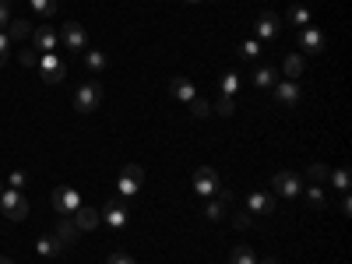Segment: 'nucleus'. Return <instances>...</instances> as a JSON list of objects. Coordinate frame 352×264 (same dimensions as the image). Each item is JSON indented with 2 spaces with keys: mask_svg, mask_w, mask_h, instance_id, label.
Listing matches in <instances>:
<instances>
[{
  "mask_svg": "<svg viewBox=\"0 0 352 264\" xmlns=\"http://www.w3.org/2000/svg\"><path fill=\"white\" fill-rule=\"evenodd\" d=\"M272 212H275V201L268 190H254L247 197V215H272Z\"/></svg>",
  "mask_w": 352,
  "mask_h": 264,
  "instance_id": "nucleus-12",
  "label": "nucleus"
},
{
  "mask_svg": "<svg viewBox=\"0 0 352 264\" xmlns=\"http://www.w3.org/2000/svg\"><path fill=\"white\" fill-rule=\"evenodd\" d=\"M0 212H4V219H11V222H21V219H28V201L21 197V190H0Z\"/></svg>",
  "mask_w": 352,
  "mask_h": 264,
  "instance_id": "nucleus-2",
  "label": "nucleus"
},
{
  "mask_svg": "<svg viewBox=\"0 0 352 264\" xmlns=\"http://www.w3.org/2000/svg\"><path fill=\"white\" fill-rule=\"evenodd\" d=\"M85 67H88V74H102L106 71V53L102 50H85Z\"/></svg>",
  "mask_w": 352,
  "mask_h": 264,
  "instance_id": "nucleus-19",
  "label": "nucleus"
},
{
  "mask_svg": "<svg viewBox=\"0 0 352 264\" xmlns=\"http://www.w3.org/2000/svg\"><path fill=\"white\" fill-rule=\"evenodd\" d=\"M272 190L278 194V197H300L303 194V180H300V173H292V169H282V173H275L272 176Z\"/></svg>",
  "mask_w": 352,
  "mask_h": 264,
  "instance_id": "nucleus-4",
  "label": "nucleus"
},
{
  "mask_svg": "<svg viewBox=\"0 0 352 264\" xmlns=\"http://www.w3.org/2000/svg\"><path fill=\"white\" fill-rule=\"evenodd\" d=\"M60 43H64L67 50H88V36H85V28H81L78 21H64Z\"/></svg>",
  "mask_w": 352,
  "mask_h": 264,
  "instance_id": "nucleus-10",
  "label": "nucleus"
},
{
  "mask_svg": "<svg viewBox=\"0 0 352 264\" xmlns=\"http://www.w3.org/2000/svg\"><path fill=\"white\" fill-rule=\"evenodd\" d=\"M8 184H11V190H21V187L28 184V176H25L21 169H14V173H11V180H8Z\"/></svg>",
  "mask_w": 352,
  "mask_h": 264,
  "instance_id": "nucleus-34",
  "label": "nucleus"
},
{
  "mask_svg": "<svg viewBox=\"0 0 352 264\" xmlns=\"http://www.w3.org/2000/svg\"><path fill=\"white\" fill-rule=\"evenodd\" d=\"M219 88H222V96H236L240 92V74H222V81H219Z\"/></svg>",
  "mask_w": 352,
  "mask_h": 264,
  "instance_id": "nucleus-25",
  "label": "nucleus"
},
{
  "mask_svg": "<svg viewBox=\"0 0 352 264\" xmlns=\"http://www.w3.org/2000/svg\"><path fill=\"white\" fill-rule=\"evenodd\" d=\"M36 250H39V257H56L64 250V240L60 236H43L39 243H36Z\"/></svg>",
  "mask_w": 352,
  "mask_h": 264,
  "instance_id": "nucleus-20",
  "label": "nucleus"
},
{
  "mask_svg": "<svg viewBox=\"0 0 352 264\" xmlns=\"http://www.w3.org/2000/svg\"><path fill=\"white\" fill-rule=\"evenodd\" d=\"M14 14H11V0H0V32L8 28V21H11Z\"/></svg>",
  "mask_w": 352,
  "mask_h": 264,
  "instance_id": "nucleus-32",
  "label": "nucleus"
},
{
  "mask_svg": "<svg viewBox=\"0 0 352 264\" xmlns=\"http://www.w3.org/2000/svg\"><path fill=\"white\" fill-rule=\"evenodd\" d=\"M257 264H278V261H257Z\"/></svg>",
  "mask_w": 352,
  "mask_h": 264,
  "instance_id": "nucleus-39",
  "label": "nucleus"
},
{
  "mask_svg": "<svg viewBox=\"0 0 352 264\" xmlns=\"http://www.w3.org/2000/svg\"><path fill=\"white\" fill-rule=\"evenodd\" d=\"M300 50H303V53H320V50H324V32H320V28H314V25L300 28Z\"/></svg>",
  "mask_w": 352,
  "mask_h": 264,
  "instance_id": "nucleus-13",
  "label": "nucleus"
},
{
  "mask_svg": "<svg viewBox=\"0 0 352 264\" xmlns=\"http://www.w3.org/2000/svg\"><path fill=\"white\" fill-rule=\"evenodd\" d=\"M106 264H134V257L131 254H124V250H116V254H109V261Z\"/></svg>",
  "mask_w": 352,
  "mask_h": 264,
  "instance_id": "nucleus-35",
  "label": "nucleus"
},
{
  "mask_svg": "<svg viewBox=\"0 0 352 264\" xmlns=\"http://www.w3.org/2000/svg\"><path fill=\"white\" fill-rule=\"evenodd\" d=\"M275 99H278V106H300L303 102V88H300V81H275Z\"/></svg>",
  "mask_w": 352,
  "mask_h": 264,
  "instance_id": "nucleus-8",
  "label": "nucleus"
},
{
  "mask_svg": "<svg viewBox=\"0 0 352 264\" xmlns=\"http://www.w3.org/2000/svg\"><path fill=\"white\" fill-rule=\"evenodd\" d=\"M282 71H285L289 81L303 78V56H300V53H289V56H285V64H282Z\"/></svg>",
  "mask_w": 352,
  "mask_h": 264,
  "instance_id": "nucleus-21",
  "label": "nucleus"
},
{
  "mask_svg": "<svg viewBox=\"0 0 352 264\" xmlns=\"http://www.w3.org/2000/svg\"><path fill=\"white\" fill-rule=\"evenodd\" d=\"M328 173H331L328 166H320V162H314V166H310V180H314V184H320V180H328Z\"/></svg>",
  "mask_w": 352,
  "mask_h": 264,
  "instance_id": "nucleus-30",
  "label": "nucleus"
},
{
  "mask_svg": "<svg viewBox=\"0 0 352 264\" xmlns=\"http://www.w3.org/2000/svg\"><path fill=\"white\" fill-rule=\"evenodd\" d=\"M229 264H257V254L250 247H236V250H232V257H229Z\"/></svg>",
  "mask_w": 352,
  "mask_h": 264,
  "instance_id": "nucleus-28",
  "label": "nucleus"
},
{
  "mask_svg": "<svg viewBox=\"0 0 352 264\" xmlns=\"http://www.w3.org/2000/svg\"><path fill=\"white\" fill-rule=\"evenodd\" d=\"M232 226H236V229H250V226H254V215H247V212H240L236 219H232Z\"/></svg>",
  "mask_w": 352,
  "mask_h": 264,
  "instance_id": "nucleus-37",
  "label": "nucleus"
},
{
  "mask_svg": "<svg viewBox=\"0 0 352 264\" xmlns=\"http://www.w3.org/2000/svg\"><path fill=\"white\" fill-rule=\"evenodd\" d=\"M226 212H229V190H219L208 204H204V215H208L212 222H219V219H226Z\"/></svg>",
  "mask_w": 352,
  "mask_h": 264,
  "instance_id": "nucleus-16",
  "label": "nucleus"
},
{
  "mask_svg": "<svg viewBox=\"0 0 352 264\" xmlns=\"http://www.w3.org/2000/svg\"><path fill=\"white\" fill-rule=\"evenodd\" d=\"M99 106H102V85H99V81L78 85V92H74V109H78V113H96Z\"/></svg>",
  "mask_w": 352,
  "mask_h": 264,
  "instance_id": "nucleus-1",
  "label": "nucleus"
},
{
  "mask_svg": "<svg viewBox=\"0 0 352 264\" xmlns=\"http://www.w3.org/2000/svg\"><path fill=\"white\" fill-rule=\"evenodd\" d=\"M78 208H81V197H78L74 187H56L53 190V212L60 215V219H71Z\"/></svg>",
  "mask_w": 352,
  "mask_h": 264,
  "instance_id": "nucleus-7",
  "label": "nucleus"
},
{
  "mask_svg": "<svg viewBox=\"0 0 352 264\" xmlns=\"http://www.w3.org/2000/svg\"><path fill=\"white\" fill-rule=\"evenodd\" d=\"M8 46H11L8 32H0V67H4V60H8Z\"/></svg>",
  "mask_w": 352,
  "mask_h": 264,
  "instance_id": "nucleus-38",
  "label": "nucleus"
},
{
  "mask_svg": "<svg viewBox=\"0 0 352 264\" xmlns=\"http://www.w3.org/2000/svg\"><path fill=\"white\" fill-rule=\"evenodd\" d=\"M4 32H8L11 43H25V39H32V21L28 18H11Z\"/></svg>",
  "mask_w": 352,
  "mask_h": 264,
  "instance_id": "nucleus-14",
  "label": "nucleus"
},
{
  "mask_svg": "<svg viewBox=\"0 0 352 264\" xmlns=\"http://www.w3.org/2000/svg\"><path fill=\"white\" fill-rule=\"evenodd\" d=\"M219 190H222L219 173H215L212 166H197V169H194V194H201V197H215Z\"/></svg>",
  "mask_w": 352,
  "mask_h": 264,
  "instance_id": "nucleus-6",
  "label": "nucleus"
},
{
  "mask_svg": "<svg viewBox=\"0 0 352 264\" xmlns=\"http://www.w3.org/2000/svg\"><path fill=\"white\" fill-rule=\"evenodd\" d=\"M232 109H236V102H232L229 96H222V99H219V113H222V116H232Z\"/></svg>",
  "mask_w": 352,
  "mask_h": 264,
  "instance_id": "nucleus-36",
  "label": "nucleus"
},
{
  "mask_svg": "<svg viewBox=\"0 0 352 264\" xmlns=\"http://www.w3.org/2000/svg\"><path fill=\"white\" fill-rule=\"evenodd\" d=\"M289 21L296 25V28H307V25H310V11L300 8V4H292V8H289Z\"/></svg>",
  "mask_w": 352,
  "mask_h": 264,
  "instance_id": "nucleus-26",
  "label": "nucleus"
},
{
  "mask_svg": "<svg viewBox=\"0 0 352 264\" xmlns=\"http://www.w3.org/2000/svg\"><path fill=\"white\" fill-rule=\"evenodd\" d=\"M173 96L180 99V102L197 99V92H194V81H190V78H173Z\"/></svg>",
  "mask_w": 352,
  "mask_h": 264,
  "instance_id": "nucleus-18",
  "label": "nucleus"
},
{
  "mask_svg": "<svg viewBox=\"0 0 352 264\" xmlns=\"http://www.w3.org/2000/svg\"><path fill=\"white\" fill-rule=\"evenodd\" d=\"M141 180H144V169L138 162H127L124 173H120V180H116V194H120L124 201H131L141 190Z\"/></svg>",
  "mask_w": 352,
  "mask_h": 264,
  "instance_id": "nucleus-3",
  "label": "nucleus"
},
{
  "mask_svg": "<svg viewBox=\"0 0 352 264\" xmlns=\"http://www.w3.org/2000/svg\"><path fill=\"white\" fill-rule=\"evenodd\" d=\"M187 106H190V113H194V116H208V113H212V106L204 102V99H190Z\"/></svg>",
  "mask_w": 352,
  "mask_h": 264,
  "instance_id": "nucleus-31",
  "label": "nucleus"
},
{
  "mask_svg": "<svg viewBox=\"0 0 352 264\" xmlns=\"http://www.w3.org/2000/svg\"><path fill=\"white\" fill-rule=\"evenodd\" d=\"M71 222H74V229H81V232H92L102 219H99V212H96V208H85V204H81V208L71 215Z\"/></svg>",
  "mask_w": 352,
  "mask_h": 264,
  "instance_id": "nucleus-15",
  "label": "nucleus"
},
{
  "mask_svg": "<svg viewBox=\"0 0 352 264\" xmlns=\"http://www.w3.org/2000/svg\"><path fill=\"white\" fill-rule=\"evenodd\" d=\"M0 264H11V261H8V257H0Z\"/></svg>",
  "mask_w": 352,
  "mask_h": 264,
  "instance_id": "nucleus-40",
  "label": "nucleus"
},
{
  "mask_svg": "<svg viewBox=\"0 0 352 264\" xmlns=\"http://www.w3.org/2000/svg\"><path fill=\"white\" fill-rule=\"evenodd\" d=\"M0 190H4V187H0Z\"/></svg>",
  "mask_w": 352,
  "mask_h": 264,
  "instance_id": "nucleus-42",
  "label": "nucleus"
},
{
  "mask_svg": "<svg viewBox=\"0 0 352 264\" xmlns=\"http://www.w3.org/2000/svg\"><path fill=\"white\" fill-rule=\"evenodd\" d=\"M36 71L43 74L46 85H60V81L67 78V64H64L56 53H39V67H36Z\"/></svg>",
  "mask_w": 352,
  "mask_h": 264,
  "instance_id": "nucleus-5",
  "label": "nucleus"
},
{
  "mask_svg": "<svg viewBox=\"0 0 352 264\" xmlns=\"http://www.w3.org/2000/svg\"><path fill=\"white\" fill-rule=\"evenodd\" d=\"M99 219H102V222H106L109 229H124L131 215H127V208H124V204H120V201H109V204H106V208L99 212Z\"/></svg>",
  "mask_w": 352,
  "mask_h": 264,
  "instance_id": "nucleus-11",
  "label": "nucleus"
},
{
  "mask_svg": "<svg viewBox=\"0 0 352 264\" xmlns=\"http://www.w3.org/2000/svg\"><path fill=\"white\" fill-rule=\"evenodd\" d=\"M328 180H331V187L335 190H342V194H349V184H352V173L342 166V169H331L328 173Z\"/></svg>",
  "mask_w": 352,
  "mask_h": 264,
  "instance_id": "nucleus-23",
  "label": "nucleus"
},
{
  "mask_svg": "<svg viewBox=\"0 0 352 264\" xmlns=\"http://www.w3.org/2000/svg\"><path fill=\"white\" fill-rule=\"evenodd\" d=\"M187 4H201V0H187Z\"/></svg>",
  "mask_w": 352,
  "mask_h": 264,
  "instance_id": "nucleus-41",
  "label": "nucleus"
},
{
  "mask_svg": "<svg viewBox=\"0 0 352 264\" xmlns=\"http://www.w3.org/2000/svg\"><path fill=\"white\" fill-rule=\"evenodd\" d=\"M303 194H307V204H310L314 212H324V204H328V201H324V187H320V184H310Z\"/></svg>",
  "mask_w": 352,
  "mask_h": 264,
  "instance_id": "nucleus-22",
  "label": "nucleus"
},
{
  "mask_svg": "<svg viewBox=\"0 0 352 264\" xmlns=\"http://www.w3.org/2000/svg\"><path fill=\"white\" fill-rule=\"evenodd\" d=\"M275 78H278L275 67H261V71L254 74V85H257V88H275Z\"/></svg>",
  "mask_w": 352,
  "mask_h": 264,
  "instance_id": "nucleus-27",
  "label": "nucleus"
},
{
  "mask_svg": "<svg viewBox=\"0 0 352 264\" xmlns=\"http://www.w3.org/2000/svg\"><path fill=\"white\" fill-rule=\"evenodd\" d=\"M278 25H282V21H278L272 11L257 14V21H254V28H257V36H261V39H275V36H278Z\"/></svg>",
  "mask_w": 352,
  "mask_h": 264,
  "instance_id": "nucleus-17",
  "label": "nucleus"
},
{
  "mask_svg": "<svg viewBox=\"0 0 352 264\" xmlns=\"http://www.w3.org/2000/svg\"><path fill=\"white\" fill-rule=\"evenodd\" d=\"M28 4H32V14L43 21H50L56 14V0H28Z\"/></svg>",
  "mask_w": 352,
  "mask_h": 264,
  "instance_id": "nucleus-24",
  "label": "nucleus"
},
{
  "mask_svg": "<svg viewBox=\"0 0 352 264\" xmlns=\"http://www.w3.org/2000/svg\"><path fill=\"white\" fill-rule=\"evenodd\" d=\"M257 53H261V43L257 39H243L240 43V56H243V60H257Z\"/></svg>",
  "mask_w": 352,
  "mask_h": 264,
  "instance_id": "nucleus-29",
  "label": "nucleus"
},
{
  "mask_svg": "<svg viewBox=\"0 0 352 264\" xmlns=\"http://www.w3.org/2000/svg\"><path fill=\"white\" fill-rule=\"evenodd\" d=\"M21 64L36 71V67H39V53H36V50H21Z\"/></svg>",
  "mask_w": 352,
  "mask_h": 264,
  "instance_id": "nucleus-33",
  "label": "nucleus"
},
{
  "mask_svg": "<svg viewBox=\"0 0 352 264\" xmlns=\"http://www.w3.org/2000/svg\"><path fill=\"white\" fill-rule=\"evenodd\" d=\"M32 46H36L39 53H53L56 46H60V32H53L50 21H46V25L32 28Z\"/></svg>",
  "mask_w": 352,
  "mask_h": 264,
  "instance_id": "nucleus-9",
  "label": "nucleus"
}]
</instances>
